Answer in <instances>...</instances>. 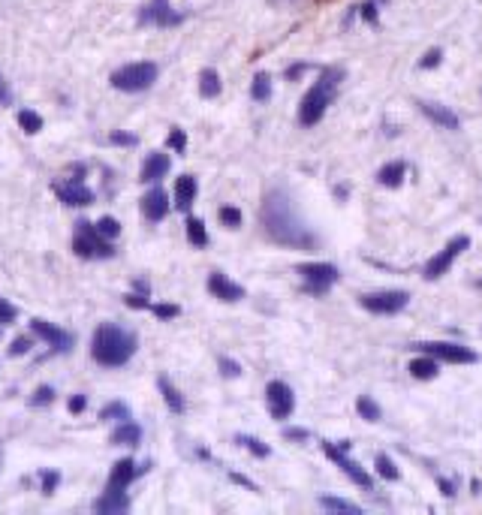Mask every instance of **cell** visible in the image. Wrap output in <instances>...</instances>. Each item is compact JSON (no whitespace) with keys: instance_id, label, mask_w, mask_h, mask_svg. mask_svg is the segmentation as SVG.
<instances>
[{"instance_id":"obj_1","label":"cell","mask_w":482,"mask_h":515,"mask_svg":"<svg viewBox=\"0 0 482 515\" xmlns=\"http://www.w3.org/2000/svg\"><path fill=\"white\" fill-rule=\"evenodd\" d=\"M262 229L272 238L274 244L281 247H293V250H308L316 244V235L304 226V220L299 217V211L293 205L286 190L274 187V190L265 193L262 199V211H259Z\"/></svg>"},{"instance_id":"obj_2","label":"cell","mask_w":482,"mask_h":515,"mask_svg":"<svg viewBox=\"0 0 482 515\" xmlns=\"http://www.w3.org/2000/svg\"><path fill=\"white\" fill-rule=\"evenodd\" d=\"M136 353V335L124 332L121 325L103 322L94 332V344H91V356L94 362H100L103 368H121L133 359Z\"/></svg>"},{"instance_id":"obj_3","label":"cell","mask_w":482,"mask_h":515,"mask_svg":"<svg viewBox=\"0 0 482 515\" xmlns=\"http://www.w3.org/2000/svg\"><path fill=\"white\" fill-rule=\"evenodd\" d=\"M341 79H344V72H341V70H335V67L323 70L320 82H316L311 91L304 94L301 106H299V124H301V127H314V124L323 121V115H326L328 103H332V97L338 91V82Z\"/></svg>"},{"instance_id":"obj_4","label":"cell","mask_w":482,"mask_h":515,"mask_svg":"<svg viewBox=\"0 0 482 515\" xmlns=\"http://www.w3.org/2000/svg\"><path fill=\"white\" fill-rule=\"evenodd\" d=\"M157 79V67L142 60V64H127L121 70L112 72V85L118 87V91H127V94H136V91H145L151 87Z\"/></svg>"},{"instance_id":"obj_5","label":"cell","mask_w":482,"mask_h":515,"mask_svg":"<svg viewBox=\"0 0 482 515\" xmlns=\"http://www.w3.org/2000/svg\"><path fill=\"white\" fill-rule=\"evenodd\" d=\"M73 250L85 259H97V256H112L115 247L109 244V238H103L97 232V226L91 223H75V238H73Z\"/></svg>"},{"instance_id":"obj_6","label":"cell","mask_w":482,"mask_h":515,"mask_svg":"<svg viewBox=\"0 0 482 515\" xmlns=\"http://www.w3.org/2000/svg\"><path fill=\"white\" fill-rule=\"evenodd\" d=\"M467 247H471V238H467V235H455L452 242H449L446 247H443L437 256H431V259L425 262L422 278H425V281H437V278H443V274H446V271L452 269V262L459 259Z\"/></svg>"},{"instance_id":"obj_7","label":"cell","mask_w":482,"mask_h":515,"mask_svg":"<svg viewBox=\"0 0 482 515\" xmlns=\"http://www.w3.org/2000/svg\"><path fill=\"white\" fill-rule=\"evenodd\" d=\"M296 274H301L304 290L311 293H326L341 278V271L335 266H328V262H301V266H296Z\"/></svg>"},{"instance_id":"obj_8","label":"cell","mask_w":482,"mask_h":515,"mask_svg":"<svg viewBox=\"0 0 482 515\" xmlns=\"http://www.w3.org/2000/svg\"><path fill=\"white\" fill-rule=\"evenodd\" d=\"M347 449H350V443H341V446H335V443H323V452H326V455L332 458V461L338 464V467L344 470V473H347L350 479L356 482L359 488H365V492H371V488H374V479H371V476H368V470H362L353 458H347Z\"/></svg>"},{"instance_id":"obj_9","label":"cell","mask_w":482,"mask_h":515,"mask_svg":"<svg viewBox=\"0 0 482 515\" xmlns=\"http://www.w3.org/2000/svg\"><path fill=\"white\" fill-rule=\"evenodd\" d=\"M416 349H422L425 356H434L440 362H452V365H473L479 362V356L471 347L461 344H446V341H434V344H416Z\"/></svg>"},{"instance_id":"obj_10","label":"cell","mask_w":482,"mask_h":515,"mask_svg":"<svg viewBox=\"0 0 482 515\" xmlns=\"http://www.w3.org/2000/svg\"><path fill=\"white\" fill-rule=\"evenodd\" d=\"M407 301H410V296L404 293V290H383V293H368V296H362L359 298V305L365 308V310H371V313H398V310H404L407 308Z\"/></svg>"},{"instance_id":"obj_11","label":"cell","mask_w":482,"mask_h":515,"mask_svg":"<svg viewBox=\"0 0 482 515\" xmlns=\"http://www.w3.org/2000/svg\"><path fill=\"white\" fill-rule=\"evenodd\" d=\"M265 401H269V413L274 419H289L293 416V410H296L293 389H289L286 383H281V380L269 383V389H265Z\"/></svg>"},{"instance_id":"obj_12","label":"cell","mask_w":482,"mask_h":515,"mask_svg":"<svg viewBox=\"0 0 482 515\" xmlns=\"http://www.w3.org/2000/svg\"><path fill=\"white\" fill-rule=\"evenodd\" d=\"M139 21L142 24H160V28H172V24L181 21V16L169 6V0H151V4L142 9Z\"/></svg>"},{"instance_id":"obj_13","label":"cell","mask_w":482,"mask_h":515,"mask_svg":"<svg viewBox=\"0 0 482 515\" xmlns=\"http://www.w3.org/2000/svg\"><path fill=\"white\" fill-rule=\"evenodd\" d=\"M31 329H33V335H40L43 341H48L55 349H60V353H67V349L73 347V337L63 332V329H58V325H52V322H45V320H33L31 322Z\"/></svg>"},{"instance_id":"obj_14","label":"cell","mask_w":482,"mask_h":515,"mask_svg":"<svg viewBox=\"0 0 482 515\" xmlns=\"http://www.w3.org/2000/svg\"><path fill=\"white\" fill-rule=\"evenodd\" d=\"M208 293L214 298H223V301H241L245 298V286H238V283H232L230 278H226V274L214 271L208 278Z\"/></svg>"},{"instance_id":"obj_15","label":"cell","mask_w":482,"mask_h":515,"mask_svg":"<svg viewBox=\"0 0 482 515\" xmlns=\"http://www.w3.org/2000/svg\"><path fill=\"white\" fill-rule=\"evenodd\" d=\"M55 193L60 196V202L67 205H91L94 202V193L87 190L82 181H67V184H58Z\"/></svg>"},{"instance_id":"obj_16","label":"cell","mask_w":482,"mask_h":515,"mask_svg":"<svg viewBox=\"0 0 482 515\" xmlns=\"http://www.w3.org/2000/svg\"><path fill=\"white\" fill-rule=\"evenodd\" d=\"M419 109H422V115H425L428 121H434L437 127H443V130H459V127H461L459 115H455L452 109H446V106H437V103H419Z\"/></svg>"},{"instance_id":"obj_17","label":"cell","mask_w":482,"mask_h":515,"mask_svg":"<svg viewBox=\"0 0 482 515\" xmlns=\"http://www.w3.org/2000/svg\"><path fill=\"white\" fill-rule=\"evenodd\" d=\"M142 215L148 217V220H163L169 215V196L160 190V187H154L151 193H145V199H142Z\"/></svg>"},{"instance_id":"obj_18","label":"cell","mask_w":482,"mask_h":515,"mask_svg":"<svg viewBox=\"0 0 482 515\" xmlns=\"http://www.w3.org/2000/svg\"><path fill=\"white\" fill-rule=\"evenodd\" d=\"M136 464L130 458H121L109 473V492H127V485L136 479Z\"/></svg>"},{"instance_id":"obj_19","label":"cell","mask_w":482,"mask_h":515,"mask_svg":"<svg viewBox=\"0 0 482 515\" xmlns=\"http://www.w3.org/2000/svg\"><path fill=\"white\" fill-rule=\"evenodd\" d=\"M97 512H103V515H112V512H127L130 509V497H127L124 492H106L103 497L94 504Z\"/></svg>"},{"instance_id":"obj_20","label":"cell","mask_w":482,"mask_h":515,"mask_svg":"<svg viewBox=\"0 0 482 515\" xmlns=\"http://www.w3.org/2000/svg\"><path fill=\"white\" fill-rule=\"evenodd\" d=\"M193 199H196V181L190 178V175H181V178L175 181V208L187 211L193 205Z\"/></svg>"},{"instance_id":"obj_21","label":"cell","mask_w":482,"mask_h":515,"mask_svg":"<svg viewBox=\"0 0 482 515\" xmlns=\"http://www.w3.org/2000/svg\"><path fill=\"white\" fill-rule=\"evenodd\" d=\"M166 172H169V157H166V154H151V157L145 160L142 175H139V178H142L145 184H151V181H160Z\"/></svg>"},{"instance_id":"obj_22","label":"cell","mask_w":482,"mask_h":515,"mask_svg":"<svg viewBox=\"0 0 482 515\" xmlns=\"http://www.w3.org/2000/svg\"><path fill=\"white\" fill-rule=\"evenodd\" d=\"M139 440H142V428H139L136 422L130 419H124L115 431H112V443L115 446H136Z\"/></svg>"},{"instance_id":"obj_23","label":"cell","mask_w":482,"mask_h":515,"mask_svg":"<svg viewBox=\"0 0 482 515\" xmlns=\"http://www.w3.org/2000/svg\"><path fill=\"white\" fill-rule=\"evenodd\" d=\"M404 175H407V163L395 160V163H389V166H383V169L377 172V181L383 184V187H401Z\"/></svg>"},{"instance_id":"obj_24","label":"cell","mask_w":482,"mask_h":515,"mask_svg":"<svg viewBox=\"0 0 482 515\" xmlns=\"http://www.w3.org/2000/svg\"><path fill=\"white\" fill-rule=\"evenodd\" d=\"M220 87H223V82H220V75H218V70H202L199 72V94L202 97H208V99H214L220 94Z\"/></svg>"},{"instance_id":"obj_25","label":"cell","mask_w":482,"mask_h":515,"mask_svg":"<svg viewBox=\"0 0 482 515\" xmlns=\"http://www.w3.org/2000/svg\"><path fill=\"white\" fill-rule=\"evenodd\" d=\"M437 359L434 356H419V359H413L410 362V374L416 376V380H431V376H437Z\"/></svg>"},{"instance_id":"obj_26","label":"cell","mask_w":482,"mask_h":515,"mask_svg":"<svg viewBox=\"0 0 482 515\" xmlns=\"http://www.w3.org/2000/svg\"><path fill=\"white\" fill-rule=\"evenodd\" d=\"M157 386H160V392H163V398H166V404H169V410H175V413H184V398H181V392L175 389L166 376H160L157 380Z\"/></svg>"},{"instance_id":"obj_27","label":"cell","mask_w":482,"mask_h":515,"mask_svg":"<svg viewBox=\"0 0 482 515\" xmlns=\"http://www.w3.org/2000/svg\"><path fill=\"white\" fill-rule=\"evenodd\" d=\"M356 410H359V416L368 419V422H380V416H383V410H380V404H377L371 395H359Z\"/></svg>"},{"instance_id":"obj_28","label":"cell","mask_w":482,"mask_h":515,"mask_svg":"<svg viewBox=\"0 0 482 515\" xmlns=\"http://www.w3.org/2000/svg\"><path fill=\"white\" fill-rule=\"evenodd\" d=\"M187 238H190V244H196V247H205V244H208L205 223H202V220H196V217H190V220H187Z\"/></svg>"},{"instance_id":"obj_29","label":"cell","mask_w":482,"mask_h":515,"mask_svg":"<svg viewBox=\"0 0 482 515\" xmlns=\"http://www.w3.org/2000/svg\"><path fill=\"white\" fill-rule=\"evenodd\" d=\"M250 97L257 99V103L272 97V79L265 72H257V79H253V85H250Z\"/></svg>"},{"instance_id":"obj_30","label":"cell","mask_w":482,"mask_h":515,"mask_svg":"<svg viewBox=\"0 0 482 515\" xmlns=\"http://www.w3.org/2000/svg\"><path fill=\"white\" fill-rule=\"evenodd\" d=\"M320 506L332 509V512H362L359 504H350V500H344V497H320Z\"/></svg>"},{"instance_id":"obj_31","label":"cell","mask_w":482,"mask_h":515,"mask_svg":"<svg viewBox=\"0 0 482 515\" xmlns=\"http://www.w3.org/2000/svg\"><path fill=\"white\" fill-rule=\"evenodd\" d=\"M18 124H21V130L31 133V136L43 130V118L36 115V112H31V109H21V112H18Z\"/></svg>"},{"instance_id":"obj_32","label":"cell","mask_w":482,"mask_h":515,"mask_svg":"<svg viewBox=\"0 0 482 515\" xmlns=\"http://www.w3.org/2000/svg\"><path fill=\"white\" fill-rule=\"evenodd\" d=\"M377 473L383 476V479H392V482H395L398 476H401L398 467H395V461H392L389 455H377Z\"/></svg>"},{"instance_id":"obj_33","label":"cell","mask_w":482,"mask_h":515,"mask_svg":"<svg viewBox=\"0 0 482 515\" xmlns=\"http://www.w3.org/2000/svg\"><path fill=\"white\" fill-rule=\"evenodd\" d=\"M97 232L103 235V238H118V232H121V223L115 220V217H103L97 223Z\"/></svg>"},{"instance_id":"obj_34","label":"cell","mask_w":482,"mask_h":515,"mask_svg":"<svg viewBox=\"0 0 482 515\" xmlns=\"http://www.w3.org/2000/svg\"><path fill=\"white\" fill-rule=\"evenodd\" d=\"M238 443H241V446H247V449L253 452V455H259V458H269V455H272V449H269V446H262V443L257 440V437H238Z\"/></svg>"},{"instance_id":"obj_35","label":"cell","mask_w":482,"mask_h":515,"mask_svg":"<svg viewBox=\"0 0 482 515\" xmlns=\"http://www.w3.org/2000/svg\"><path fill=\"white\" fill-rule=\"evenodd\" d=\"M100 419H121V422H124V419H130V410H127L124 404H118V401H115V404L103 407V413H100Z\"/></svg>"},{"instance_id":"obj_36","label":"cell","mask_w":482,"mask_h":515,"mask_svg":"<svg viewBox=\"0 0 482 515\" xmlns=\"http://www.w3.org/2000/svg\"><path fill=\"white\" fill-rule=\"evenodd\" d=\"M220 223H226L230 229H238V226H241V211L232 208V205H223L220 208Z\"/></svg>"},{"instance_id":"obj_37","label":"cell","mask_w":482,"mask_h":515,"mask_svg":"<svg viewBox=\"0 0 482 515\" xmlns=\"http://www.w3.org/2000/svg\"><path fill=\"white\" fill-rule=\"evenodd\" d=\"M52 401H55V389L43 386V389H36V395H33L31 404H33V407H40V404H52Z\"/></svg>"},{"instance_id":"obj_38","label":"cell","mask_w":482,"mask_h":515,"mask_svg":"<svg viewBox=\"0 0 482 515\" xmlns=\"http://www.w3.org/2000/svg\"><path fill=\"white\" fill-rule=\"evenodd\" d=\"M169 148H175V151H178V154H181V151L187 148V136H184V130H178V127H175V130L169 133Z\"/></svg>"},{"instance_id":"obj_39","label":"cell","mask_w":482,"mask_h":515,"mask_svg":"<svg viewBox=\"0 0 482 515\" xmlns=\"http://www.w3.org/2000/svg\"><path fill=\"white\" fill-rule=\"evenodd\" d=\"M151 310H154L160 320H172V317H178V308H175V305H151Z\"/></svg>"},{"instance_id":"obj_40","label":"cell","mask_w":482,"mask_h":515,"mask_svg":"<svg viewBox=\"0 0 482 515\" xmlns=\"http://www.w3.org/2000/svg\"><path fill=\"white\" fill-rule=\"evenodd\" d=\"M440 58H443V52H440V48H431V52H428V55L419 60V67H422V70L437 67V64H440Z\"/></svg>"},{"instance_id":"obj_41","label":"cell","mask_w":482,"mask_h":515,"mask_svg":"<svg viewBox=\"0 0 482 515\" xmlns=\"http://www.w3.org/2000/svg\"><path fill=\"white\" fill-rule=\"evenodd\" d=\"M12 320H16V308L0 298V322H12Z\"/></svg>"},{"instance_id":"obj_42","label":"cell","mask_w":482,"mask_h":515,"mask_svg":"<svg viewBox=\"0 0 482 515\" xmlns=\"http://www.w3.org/2000/svg\"><path fill=\"white\" fill-rule=\"evenodd\" d=\"M220 371H223L226 376H238V374H241V368L235 365L232 359H220Z\"/></svg>"},{"instance_id":"obj_43","label":"cell","mask_w":482,"mask_h":515,"mask_svg":"<svg viewBox=\"0 0 482 515\" xmlns=\"http://www.w3.org/2000/svg\"><path fill=\"white\" fill-rule=\"evenodd\" d=\"M58 479H60L58 473H45V476H43V492H45V494H52V492H55V485H58Z\"/></svg>"},{"instance_id":"obj_44","label":"cell","mask_w":482,"mask_h":515,"mask_svg":"<svg viewBox=\"0 0 482 515\" xmlns=\"http://www.w3.org/2000/svg\"><path fill=\"white\" fill-rule=\"evenodd\" d=\"M28 347H31L28 337H18V341L9 347V353H12V356H21V353H28Z\"/></svg>"},{"instance_id":"obj_45","label":"cell","mask_w":482,"mask_h":515,"mask_svg":"<svg viewBox=\"0 0 482 515\" xmlns=\"http://www.w3.org/2000/svg\"><path fill=\"white\" fill-rule=\"evenodd\" d=\"M112 142H115V145H136L139 139H136V136H127V133H112Z\"/></svg>"},{"instance_id":"obj_46","label":"cell","mask_w":482,"mask_h":515,"mask_svg":"<svg viewBox=\"0 0 482 515\" xmlns=\"http://www.w3.org/2000/svg\"><path fill=\"white\" fill-rule=\"evenodd\" d=\"M85 404H87V398H85V395L70 398V413H82V410H85Z\"/></svg>"},{"instance_id":"obj_47","label":"cell","mask_w":482,"mask_h":515,"mask_svg":"<svg viewBox=\"0 0 482 515\" xmlns=\"http://www.w3.org/2000/svg\"><path fill=\"white\" fill-rule=\"evenodd\" d=\"M9 99H12V94H9V85L4 82V75H0V106H9Z\"/></svg>"},{"instance_id":"obj_48","label":"cell","mask_w":482,"mask_h":515,"mask_svg":"<svg viewBox=\"0 0 482 515\" xmlns=\"http://www.w3.org/2000/svg\"><path fill=\"white\" fill-rule=\"evenodd\" d=\"M284 437H289V440H308V431H301V428H286Z\"/></svg>"},{"instance_id":"obj_49","label":"cell","mask_w":482,"mask_h":515,"mask_svg":"<svg viewBox=\"0 0 482 515\" xmlns=\"http://www.w3.org/2000/svg\"><path fill=\"white\" fill-rule=\"evenodd\" d=\"M437 482H440V492L446 494V497H452V494H455V488H452V482H449V479H437Z\"/></svg>"},{"instance_id":"obj_50","label":"cell","mask_w":482,"mask_h":515,"mask_svg":"<svg viewBox=\"0 0 482 515\" xmlns=\"http://www.w3.org/2000/svg\"><path fill=\"white\" fill-rule=\"evenodd\" d=\"M362 16H365L368 21H374V18H377V16H374V4H365V6H362Z\"/></svg>"}]
</instances>
